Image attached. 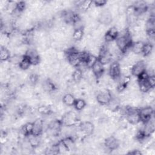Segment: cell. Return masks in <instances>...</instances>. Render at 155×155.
Segmentation results:
<instances>
[{"mask_svg":"<svg viewBox=\"0 0 155 155\" xmlns=\"http://www.w3.org/2000/svg\"><path fill=\"white\" fill-rule=\"evenodd\" d=\"M61 121L63 125L75 127H79L81 122L77 113L73 110L65 113L62 116Z\"/></svg>","mask_w":155,"mask_h":155,"instance_id":"obj_1","label":"cell"},{"mask_svg":"<svg viewBox=\"0 0 155 155\" xmlns=\"http://www.w3.org/2000/svg\"><path fill=\"white\" fill-rule=\"evenodd\" d=\"M139 108L128 106L127 111L124 116V117L128 123L131 125H136L140 122V117L139 114Z\"/></svg>","mask_w":155,"mask_h":155,"instance_id":"obj_2","label":"cell"},{"mask_svg":"<svg viewBox=\"0 0 155 155\" xmlns=\"http://www.w3.org/2000/svg\"><path fill=\"white\" fill-rule=\"evenodd\" d=\"M97 102L102 106H106L111 99V92L106 88H101L95 95Z\"/></svg>","mask_w":155,"mask_h":155,"instance_id":"obj_3","label":"cell"},{"mask_svg":"<svg viewBox=\"0 0 155 155\" xmlns=\"http://www.w3.org/2000/svg\"><path fill=\"white\" fill-rule=\"evenodd\" d=\"M103 145L105 150L114 151L117 150L120 146V141L117 139L113 135L109 136L104 139Z\"/></svg>","mask_w":155,"mask_h":155,"instance_id":"obj_4","label":"cell"},{"mask_svg":"<svg viewBox=\"0 0 155 155\" xmlns=\"http://www.w3.org/2000/svg\"><path fill=\"white\" fill-rule=\"evenodd\" d=\"M140 121L145 122L154 116V109L151 105H147L141 107L139 110Z\"/></svg>","mask_w":155,"mask_h":155,"instance_id":"obj_5","label":"cell"},{"mask_svg":"<svg viewBox=\"0 0 155 155\" xmlns=\"http://www.w3.org/2000/svg\"><path fill=\"white\" fill-rule=\"evenodd\" d=\"M108 74L116 82L120 77V66L119 61H113L108 68Z\"/></svg>","mask_w":155,"mask_h":155,"instance_id":"obj_6","label":"cell"},{"mask_svg":"<svg viewBox=\"0 0 155 155\" xmlns=\"http://www.w3.org/2000/svg\"><path fill=\"white\" fill-rule=\"evenodd\" d=\"M78 127L85 136H91L95 130V126L94 124L90 121L81 122Z\"/></svg>","mask_w":155,"mask_h":155,"instance_id":"obj_7","label":"cell"},{"mask_svg":"<svg viewBox=\"0 0 155 155\" xmlns=\"http://www.w3.org/2000/svg\"><path fill=\"white\" fill-rule=\"evenodd\" d=\"M146 70V63L144 61L141 60L134 64L131 67V76L137 78L140 74Z\"/></svg>","mask_w":155,"mask_h":155,"instance_id":"obj_8","label":"cell"},{"mask_svg":"<svg viewBox=\"0 0 155 155\" xmlns=\"http://www.w3.org/2000/svg\"><path fill=\"white\" fill-rule=\"evenodd\" d=\"M113 20V17L108 8L102 10V12L98 18L97 21L101 24L105 25H109L111 23Z\"/></svg>","mask_w":155,"mask_h":155,"instance_id":"obj_9","label":"cell"},{"mask_svg":"<svg viewBox=\"0 0 155 155\" xmlns=\"http://www.w3.org/2000/svg\"><path fill=\"white\" fill-rule=\"evenodd\" d=\"M119 36V31L117 29L114 27L109 28L106 33L104 34V39L106 42H110L113 41H115Z\"/></svg>","mask_w":155,"mask_h":155,"instance_id":"obj_10","label":"cell"},{"mask_svg":"<svg viewBox=\"0 0 155 155\" xmlns=\"http://www.w3.org/2000/svg\"><path fill=\"white\" fill-rule=\"evenodd\" d=\"M44 128V120L39 119L36 118L33 121V127L32 133L34 135L41 136L43 133Z\"/></svg>","mask_w":155,"mask_h":155,"instance_id":"obj_11","label":"cell"},{"mask_svg":"<svg viewBox=\"0 0 155 155\" xmlns=\"http://www.w3.org/2000/svg\"><path fill=\"white\" fill-rule=\"evenodd\" d=\"M91 69L96 78H100L104 74L105 70L104 65L101 64L99 60L94 64Z\"/></svg>","mask_w":155,"mask_h":155,"instance_id":"obj_12","label":"cell"},{"mask_svg":"<svg viewBox=\"0 0 155 155\" xmlns=\"http://www.w3.org/2000/svg\"><path fill=\"white\" fill-rule=\"evenodd\" d=\"M28 141L30 145L34 148L39 145H41L42 142V137L41 136H37L31 134L27 136Z\"/></svg>","mask_w":155,"mask_h":155,"instance_id":"obj_13","label":"cell"},{"mask_svg":"<svg viewBox=\"0 0 155 155\" xmlns=\"http://www.w3.org/2000/svg\"><path fill=\"white\" fill-rule=\"evenodd\" d=\"M76 98L71 93H66L64 94L62 97V101L66 106L73 107Z\"/></svg>","mask_w":155,"mask_h":155,"instance_id":"obj_14","label":"cell"},{"mask_svg":"<svg viewBox=\"0 0 155 155\" xmlns=\"http://www.w3.org/2000/svg\"><path fill=\"white\" fill-rule=\"evenodd\" d=\"M37 113L43 116H48L53 113L50 105L43 104H41L37 107Z\"/></svg>","mask_w":155,"mask_h":155,"instance_id":"obj_15","label":"cell"},{"mask_svg":"<svg viewBox=\"0 0 155 155\" xmlns=\"http://www.w3.org/2000/svg\"><path fill=\"white\" fill-rule=\"evenodd\" d=\"M144 43L142 41H137L134 42L132 43L131 46V51L136 54H142V51L143 48Z\"/></svg>","mask_w":155,"mask_h":155,"instance_id":"obj_16","label":"cell"},{"mask_svg":"<svg viewBox=\"0 0 155 155\" xmlns=\"http://www.w3.org/2000/svg\"><path fill=\"white\" fill-rule=\"evenodd\" d=\"M153 51V44L148 42H145L143 46L142 51V54L143 55V56H144L145 58L148 57L150 55H151Z\"/></svg>","mask_w":155,"mask_h":155,"instance_id":"obj_17","label":"cell"},{"mask_svg":"<svg viewBox=\"0 0 155 155\" xmlns=\"http://www.w3.org/2000/svg\"><path fill=\"white\" fill-rule=\"evenodd\" d=\"M83 78V72L79 68H76L71 74V79L76 83L78 84Z\"/></svg>","mask_w":155,"mask_h":155,"instance_id":"obj_18","label":"cell"},{"mask_svg":"<svg viewBox=\"0 0 155 155\" xmlns=\"http://www.w3.org/2000/svg\"><path fill=\"white\" fill-rule=\"evenodd\" d=\"M139 91L143 94L147 93L151 89H152L148 84L147 81H137Z\"/></svg>","mask_w":155,"mask_h":155,"instance_id":"obj_19","label":"cell"},{"mask_svg":"<svg viewBox=\"0 0 155 155\" xmlns=\"http://www.w3.org/2000/svg\"><path fill=\"white\" fill-rule=\"evenodd\" d=\"M18 66H19L20 70H23V71H27V70H28L30 68L31 65L29 59L27 57L24 56L22 60L19 62Z\"/></svg>","mask_w":155,"mask_h":155,"instance_id":"obj_20","label":"cell"},{"mask_svg":"<svg viewBox=\"0 0 155 155\" xmlns=\"http://www.w3.org/2000/svg\"><path fill=\"white\" fill-rule=\"evenodd\" d=\"M87 105L86 101L82 98L76 99L73 107L77 111H81Z\"/></svg>","mask_w":155,"mask_h":155,"instance_id":"obj_21","label":"cell"},{"mask_svg":"<svg viewBox=\"0 0 155 155\" xmlns=\"http://www.w3.org/2000/svg\"><path fill=\"white\" fill-rule=\"evenodd\" d=\"M0 58L1 61H9L11 58L10 50L5 47H1L0 50Z\"/></svg>","mask_w":155,"mask_h":155,"instance_id":"obj_22","label":"cell"},{"mask_svg":"<svg viewBox=\"0 0 155 155\" xmlns=\"http://www.w3.org/2000/svg\"><path fill=\"white\" fill-rule=\"evenodd\" d=\"M84 28H78L74 29L72 35V39L74 41H79L84 36Z\"/></svg>","mask_w":155,"mask_h":155,"instance_id":"obj_23","label":"cell"},{"mask_svg":"<svg viewBox=\"0 0 155 155\" xmlns=\"http://www.w3.org/2000/svg\"><path fill=\"white\" fill-rule=\"evenodd\" d=\"M92 5H93L92 1H82L81 5L78 8L80 9V10H81L84 13L89 10L90 8L91 7Z\"/></svg>","mask_w":155,"mask_h":155,"instance_id":"obj_24","label":"cell"},{"mask_svg":"<svg viewBox=\"0 0 155 155\" xmlns=\"http://www.w3.org/2000/svg\"><path fill=\"white\" fill-rule=\"evenodd\" d=\"M98 61V58L96 56L90 54L87 61H86L85 64L88 68H91L94 65V64Z\"/></svg>","mask_w":155,"mask_h":155,"instance_id":"obj_25","label":"cell"},{"mask_svg":"<svg viewBox=\"0 0 155 155\" xmlns=\"http://www.w3.org/2000/svg\"><path fill=\"white\" fill-rule=\"evenodd\" d=\"M90 53L88 51L85 50L81 51L79 52V58L81 62H84L85 63L86 61H87L89 56H90Z\"/></svg>","mask_w":155,"mask_h":155,"instance_id":"obj_26","label":"cell"},{"mask_svg":"<svg viewBox=\"0 0 155 155\" xmlns=\"http://www.w3.org/2000/svg\"><path fill=\"white\" fill-rule=\"evenodd\" d=\"M27 4L24 1H18L16 3V10L21 12H23L26 9Z\"/></svg>","mask_w":155,"mask_h":155,"instance_id":"obj_27","label":"cell"},{"mask_svg":"<svg viewBox=\"0 0 155 155\" xmlns=\"http://www.w3.org/2000/svg\"><path fill=\"white\" fill-rule=\"evenodd\" d=\"M93 4L95 7L102 8L107 4V1L105 0H96L93 1Z\"/></svg>","mask_w":155,"mask_h":155,"instance_id":"obj_28","label":"cell"},{"mask_svg":"<svg viewBox=\"0 0 155 155\" xmlns=\"http://www.w3.org/2000/svg\"><path fill=\"white\" fill-rule=\"evenodd\" d=\"M147 82L151 88H154L155 86V77L154 75L149 76L147 79Z\"/></svg>","mask_w":155,"mask_h":155,"instance_id":"obj_29","label":"cell"}]
</instances>
